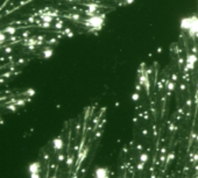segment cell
Segmentation results:
<instances>
[{
  "mask_svg": "<svg viewBox=\"0 0 198 178\" xmlns=\"http://www.w3.org/2000/svg\"><path fill=\"white\" fill-rule=\"evenodd\" d=\"M29 178H41V163L40 162H31L28 165Z\"/></svg>",
  "mask_w": 198,
  "mask_h": 178,
  "instance_id": "obj_1",
  "label": "cell"
},
{
  "mask_svg": "<svg viewBox=\"0 0 198 178\" xmlns=\"http://www.w3.org/2000/svg\"><path fill=\"white\" fill-rule=\"evenodd\" d=\"M93 178H110V171L105 167H98L94 169Z\"/></svg>",
  "mask_w": 198,
  "mask_h": 178,
  "instance_id": "obj_2",
  "label": "cell"
},
{
  "mask_svg": "<svg viewBox=\"0 0 198 178\" xmlns=\"http://www.w3.org/2000/svg\"><path fill=\"white\" fill-rule=\"evenodd\" d=\"M52 148L55 151H61L63 148H64V141H63L62 137L57 136L52 140Z\"/></svg>",
  "mask_w": 198,
  "mask_h": 178,
  "instance_id": "obj_3",
  "label": "cell"
},
{
  "mask_svg": "<svg viewBox=\"0 0 198 178\" xmlns=\"http://www.w3.org/2000/svg\"><path fill=\"white\" fill-rule=\"evenodd\" d=\"M149 159V155L147 153H142L140 157H139V163H142V164H146Z\"/></svg>",
  "mask_w": 198,
  "mask_h": 178,
  "instance_id": "obj_4",
  "label": "cell"
},
{
  "mask_svg": "<svg viewBox=\"0 0 198 178\" xmlns=\"http://www.w3.org/2000/svg\"><path fill=\"white\" fill-rule=\"evenodd\" d=\"M52 178H57V177H56V176H52Z\"/></svg>",
  "mask_w": 198,
  "mask_h": 178,
  "instance_id": "obj_5",
  "label": "cell"
}]
</instances>
